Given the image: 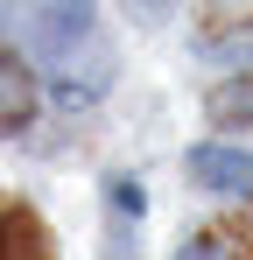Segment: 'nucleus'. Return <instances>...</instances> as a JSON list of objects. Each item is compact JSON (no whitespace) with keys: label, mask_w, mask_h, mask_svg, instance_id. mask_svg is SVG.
Segmentation results:
<instances>
[{"label":"nucleus","mask_w":253,"mask_h":260,"mask_svg":"<svg viewBox=\"0 0 253 260\" xmlns=\"http://www.w3.org/2000/svg\"><path fill=\"white\" fill-rule=\"evenodd\" d=\"M28 113H36V78L0 49V134H14V127H28Z\"/></svg>","instance_id":"3"},{"label":"nucleus","mask_w":253,"mask_h":260,"mask_svg":"<svg viewBox=\"0 0 253 260\" xmlns=\"http://www.w3.org/2000/svg\"><path fill=\"white\" fill-rule=\"evenodd\" d=\"M211 120H232V127H253V78L211 91Z\"/></svg>","instance_id":"4"},{"label":"nucleus","mask_w":253,"mask_h":260,"mask_svg":"<svg viewBox=\"0 0 253 260\" xmlns=\"http://www.w3.org/2000/svg\"><path fill=\"white\" fill-rule=\"evenodd\" d=\"M190 176H197L204 190H239V197H253V155H239V148H197V155H190Z\"/></svg>","instance_id":"2"},{"label":"nucleus","mask_w":253,"mask_h":260,"mask_svg":"<svg viewBox=\"0 0 253 260\" xmlns=\"http://www.w3.org/2000/svg\"><path fill=\"white\" fill-rule=\"evenodd\" d=\"M0 260H56L49 225L28 204H0Z\"/></svg>","instance_id":"1"},{"label":"nucleus","mask_w":253,"mask_h":260,"mask_svg":"<svg viewBox=\"0 0 253 260\" xmlns=\"http://www.w3.org/2000/svg\"><path fill=\"white\" fill-rule=\"evenodd\" d=\"M176 260H246V246H239L232 232H204V239H190Z\"/></svg>","instance_id":"5"}]
</instances>
